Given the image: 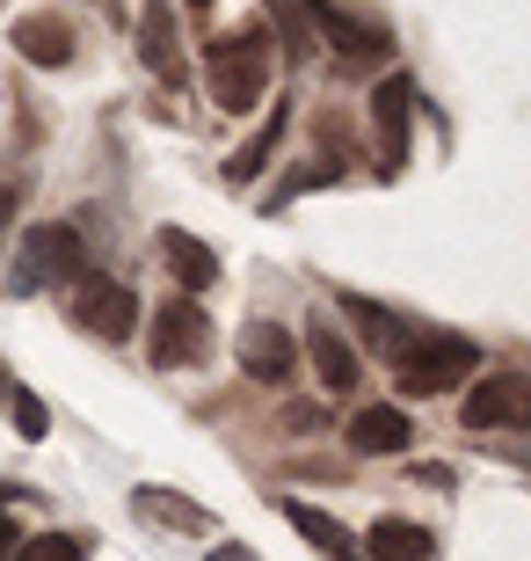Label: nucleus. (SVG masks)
Segmentation results:
<instances>
[{
  "instance_id": "1",
  "label": "nucleus",
  "mask_w": 531,
  "mask_h": 561,
  "mask_svg": "<svg viewBox=\"0 0 531 561\" xmlns=\"http://www.w3.org/2000/svg\"><path fill=\"white\" fill-rule=\"evenodd\" d=\"M205 81H211V103H219L226 117H247V110L269 95V37L263 30L211 37L205 44Z\"/></svg>"
},
{
  "instance_id": "2",
  "label": "nucleus",
  "mask_w": 531,
  "mask_h": 561,
  "mask_svg": "<svg viewBox=\"0 0 531 561\" xmlns=\"http://www.w3.org/2000/svg\"><path fill=\"white\" fill-rule=\"evenodd\" d=\"M473 365H481V343H466V335H451V329L408 335V343L393 351V379H401V394H415V401L459 387Z\"/></svg>"
},
{
  "instance_id": "3",
  "label": "nucleus",
  "mask_w": 531,
  "mask_h": 561,
  "mask_svg": "<svg viewBox=\"0 0 531 561\" xmlns=\"http://www.w3.org/2000/svg\"><path fill=\"white\" fill-rule=\"evenodd\" d=\"M81 271H88L81 227H66V219H44V227L22 233L8 285H15V291H44V285H66V277H81Z\"/></svg>"
},
{
  "instance_id": "4",
  "label": "nucleus",
  "mask_w": 531,
  "mask_h": 561,
  "mask_svg": "<svg viewBox=\"0 0 531 561\" xmlns=\"http://www.w3.org/2000/svg\"><path fill=\"white\" fill-rule=\"evenodd\" d=\"M73 321H81L95 343H131V335H139V291L124 285V277L81 271L73 277Z\"/></svg>"
},
{
  "instance_id": "5",
  "label": "nucleus",
  "mask_w": 531,
  "mask_h": 561,
  "mask_svg": "<svg viewBox=\"0 0 531 561\" xmlns=\"http://www.w3.org/2000/svg\"><path fill=\"white\" fill-rule=\"evenodd\" d=\"M211 357V313L197 307V291H175L161 313H153V365L161 373H189Z\"/></svg>"
},
{
  "instance_id": "6",
  "label": "nucleus",
  "mask_w": 531,
  "mask_h": 561,
  "mask_svg": "<svg viewBox=\"0 0 531 561\" xmlns=\"http://www.w3.org/2000/svg\"><path fill=\"white\" fill-rule=\"evenodd\" d=\"M459 423H466V431H524V423H531V379L510 373V365L488 373V379H473Z\"/></svg>"
},
{
  "instance_id": "7",
  "label": "nucleus",
  "mask_w": 531,
  "mask_h": 561,
  "mask_svg": "<svg viewBox=\"0 0 531 561\" xmlns=\"http://www.w3.org/2000/svg\"><path fill=\"white\" fill-rule=\"evenodd\" d=\"M408 110H415V81L408 73H386L371 88V131H379V168H401L408 161Z\"/></svg>"
},
{
  "instance_id": "8",
  "label": "nucleus",
  "mask_w": 531,
  "mask_h": 561,
  "mask_svg": "<svg viewBox=\"0 0 531 561\" xmlns=\"http://www.w3.org/2000/svg\"><path fill=\"white\" fill-rule=\"evenodd\" d=\"M241 373L255 379V387H285V379L299 373V343H291V329H277V321H247L241 329Z\"/></svg>"
},
{
  "instance_id": "9",
  "label": "nucleus",
  "mask_w": 531,
  "mask_h": 561,
  "mask_svg": "<svg viewBox=\"0 0 531 561\" xmlns=\"http://www.w3.org/2000/svg\"><path fill=\"white\" fill-rule=\"evenodd\" d=\"M139 59L153 81H183V30H175L168 0H146L139 8Z\"/></svg>"
},
{
  "instance_id": "10",
  "label": "nucleus",
  "mask_w": 531,
  "mask_h": 561,
  "mask_svg": "<svg viewBox=\"0 0 531 561\" xmlns=\"http://www.w3.org/2000/svg\"><path fill=\"white\" fill-rule=\"evenodd\" d=\"M343 437H349V453H408L415 445V423H408V409H393V401H371V409H357V416L343 423Z\"/></svg>"
},
{
  "instance_id": "11",
  "label": "nucleus",
  "mask_w": 531,
  "mask_h": 561,
  "mask_svg": "<svg viewBox=\"0 0 531 561\" xmlns=\"http://www.w3.org/2000/svg\"><path fill=\"white\" fill-rule=\"evenodd\" d=\"M307 357H313V373H321V387L327 394H349L357 387V351H349V335L335 329V321H307Z\"/></svg>"
},
{
  "instance_id": "12",
  "label": "nucleus",
  "mask_w": 531,
  "mask_h": 561,
  "mask_svg": "<svg viewBox=\"0 0 531 561\" xmlns=\"http://www.w3.org/2000/svg\"><path fill=\"white\" fill-rule=\"evenodd\" d=\"M161 263H168V277H175V291H211L219 285V255L183 227H161Z\"/></svg>"
},
{
  "instance_id": "13",
  "label": "nucleus",
  "mask_w": 531,
  "mask_h": 561,
  "mask_svg": "<svg viewBox=\"0 0 531 561\" xmlns=\"http://www.w3.org/2000/svg\"><path fill=\"white\" fill-rule=\"evenodd\" d=\"M8 44H15L30 66H66L73 51H81V44H73V30H66V15H15Z\"/></svg>"
},
{
  "instance_id": "14",
  "label": "nucleus",
  "mask_w": 531,
  "mask_h": 561,
  "mask_svg": "<svg viewBox=\"0 0 531 561\" xmlns=\"http://www.w3.org/2000/svg\"><path fill=\"white\" fill-rule=\"evenodd\" d=\"M131 511H139L146 525H168V533H219V518H211L205 503H189V496H175V489H131Z\"/></svg>"
},
{
  "instance_id": "15",
  "label": "nucleus",
  "mask_w": 531,
  "mask_h": 561,
  "mask_svg": "<svg viewBox=\"0 0 531 561\" xmlns=\"http://www.w3.org/2000/svg\"><path fill=\"white\" fill-rule=\"evenodd\" d=\"M285 131H291V103L277 95V103H269V117H263V131H255V139H247L233 161H226V183H255V175L269 168V153L285 146Z\"/></svg>"
},
{
  "instance_id": "16",
  "label": "nucleus",
  "mask_w": 531,
  "mask_h": 561,
  "mask_svg": "<svg viewBox=\"0 0 531 561\" xmlns=\"http://www.w3.org/2000/svg\"><path fill=\"white\" fill-rule=\"evenodd\" d=\"M285 518L299 525V540H313V547H321L327 561H365V547H357V533H349V525H335L327 511H313V503H299V496H291V503H285Z\"/></svg>"
},
{
  "instance_id": "17",
  "label": "nucleus",
  "mask_w": 531,
  "mask_h": 561,
  "mask_svg": "<svg viewBox=\"0 0 531 561\" xmlns=\"http://www.w3.org/2000/svg\"><path fill=\"white\" fill-rule=\"evenodd\" d=\"M313 37H327L343 59H379L386 51V30H371V22H349V15H335L327 0H313Z\"/></svg>"
},
{
  "instance_id": "18",
  "label": "nucleus",
  "mask_w": 531,
  "mask_h": 561,
  "mask_svg": "<svg viewBox=\"0 0 531 561\" xmlns=\"http://www.w3.org/2000/svg\"><path fill=\"white\" fill-rule=\"evenodd\" d=\"M343 313H349V329L365 335V343H371L379 357H393L401 343H408V321H401L393 307H379V299H357V291H349V299H343Z\"/></svg>"
},
{
  "instance_id": "19",
  "label": "nucleus",
  "mask_w": 531,
  "mask_h": 561,
  "mask_svg": "<svg viewBox=\"0 0 531 561\" xmlns=\"http://www.w3.org/2000/svg\"><path fill=\"white\" fill-rule=\"evenodd\" d=\"M357 547H365L371 561H429V533L415 518H379Z\"/></svg>"
},
{
  "instance_id": "20",
  "label": "nucleus",
  "mask_w": 531,
  "mask_h": 561,
  "mask_svg": "<svg viewBox=\"0 0 531 561\" xmlns=\"http://www.w3.org/2000/svg\"><path fill=\"white\" fill-rule=\"evenodd\" d=\"M269 22H277L285 51L307 66V59H313V44H321V37H313V0H269Z\"/></svg>"
},
{
  "instance_id": "21",
  "label": "nucleus",
  "mask_w": 531,
  "mask_h": 561,
  "mask_svg": "<svg viewBox=\"0 0 531 561\" xmlns=\"http://www.w3.org/2000/svg\"><path fill=\"white\" fill-rule=\"evenodd\" d=\"M0 401L15 409V437H22V445H44V431H51V409H44V401L30 394L22 379H15V387H8V394H0Z\"/></svg>"
},
{
  "instance_id": "22",
  "label": "nucleus",
  "mask_w": 531,
  "mask_h": 561,
  "mask_svg": "<svg viewBox=\"0 0 531 561\" xmlns=\"http://www.w3.org/2000/svg\"><path fill=\"white\" fill-rule=\"evenodd\" d=\"M8 561H81V540H73V533H37V540L15 547Z\"/></svg>"
},
{
  "instance_id": "23",
  "label": "nucleus",
  "mask_w": 531,
  "mask_h": 561,
  "mask_svg": "<svg viewBox=\"0 0 531 561\" xmlns=\"http://www.w3.org/2000/svg\"><path fill=\"white\" fill-rule=\"evenodd\" d=\"M321 423H327V416L313 409V401H299V409H285V431H291V437H313Z\"/></svg>"
},
{
  "instance_id": "24",
  "label": "nucleus",
  "mask_w": 531,
  "mask_h": 561,
  "mask_svg": "<svg viewBox=\"0 0 531 561\" xmlns=\"http://www.w3.org/2000/svg\"><path fill=\"white\" fill-rule=\"evenodd\" d=\"M15 197H22L15 183H0V233H8V219H15Z\"/></svg>"
},
{
  "instance_id": "25",
  "label": "nucleus",
  "mask_w": 531,
  "mask_h": 561,
  "mask_svg": "<svg viewBox=\"0 0 531 561\" xmlns=\"http://www.w3.org/2000/svg\"><path fill=\"white\" fill-rule=\"evenodd\" d=\"M15 547H22V533H15V518H0V561L15 554Z\"/></svg>"
},
{
  "instance_id": "26",
  "label": "nucleus",
  "mask_w": 531,
  "mask_h": 561,
  "mask_svg": "<svg viewBox=\"0 0 531 561\" xmlns=\"http://www.w3.org/2000/svg\"><path fill=\"white\" fill-rule=\"evenodd\" d=\"M211 561H255V554H247V547H219V554H211Z\"/></svg>"
},
{
  "instance_id": "27",
  "label": "nucleus",
  "mask_w": 531,
  "mask_h": 561,
  "mask_svg": "<svg viewBox=\"0 0 531 561\" xmlns=\"http://www.w3.org/2000/svg\"><path fill=\"white\" fill-rule=\"evenodd\" d=\"M8 387H15V379H8V373H0V394H8Z\"/></svg>"
},
{
  "instance_id": "28",
  "label": "nucleus",
  "mask_w": 531,
  "mask_h": 561,
  "mask_svg": "<svg viewBox=\"0 0 531 561\" xmlns=\"http://www.w3.org/2000/svg\"><path fill=\"white\" fill-rule=\"evenodd\" d=\"M189 8H211V0H189Z\"/></svg>"
}]
</instances>
